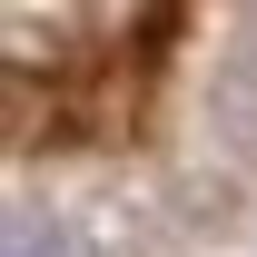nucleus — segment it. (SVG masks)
Segmentation results:
<instances>
[{"label":"nucleus","instance_id":"obj_1","mask_svg":"<svg viewBox=\"0 0 257 257\" xmlns=\"http://www.w3.org/2000/svg\"><path fill=\"white\" fill-rule=\"evenodd\" d=\"M10 257H69V227H50V218H10Z\"/></svg>","mask_w":257,"mask_h":257}]
</instances>
